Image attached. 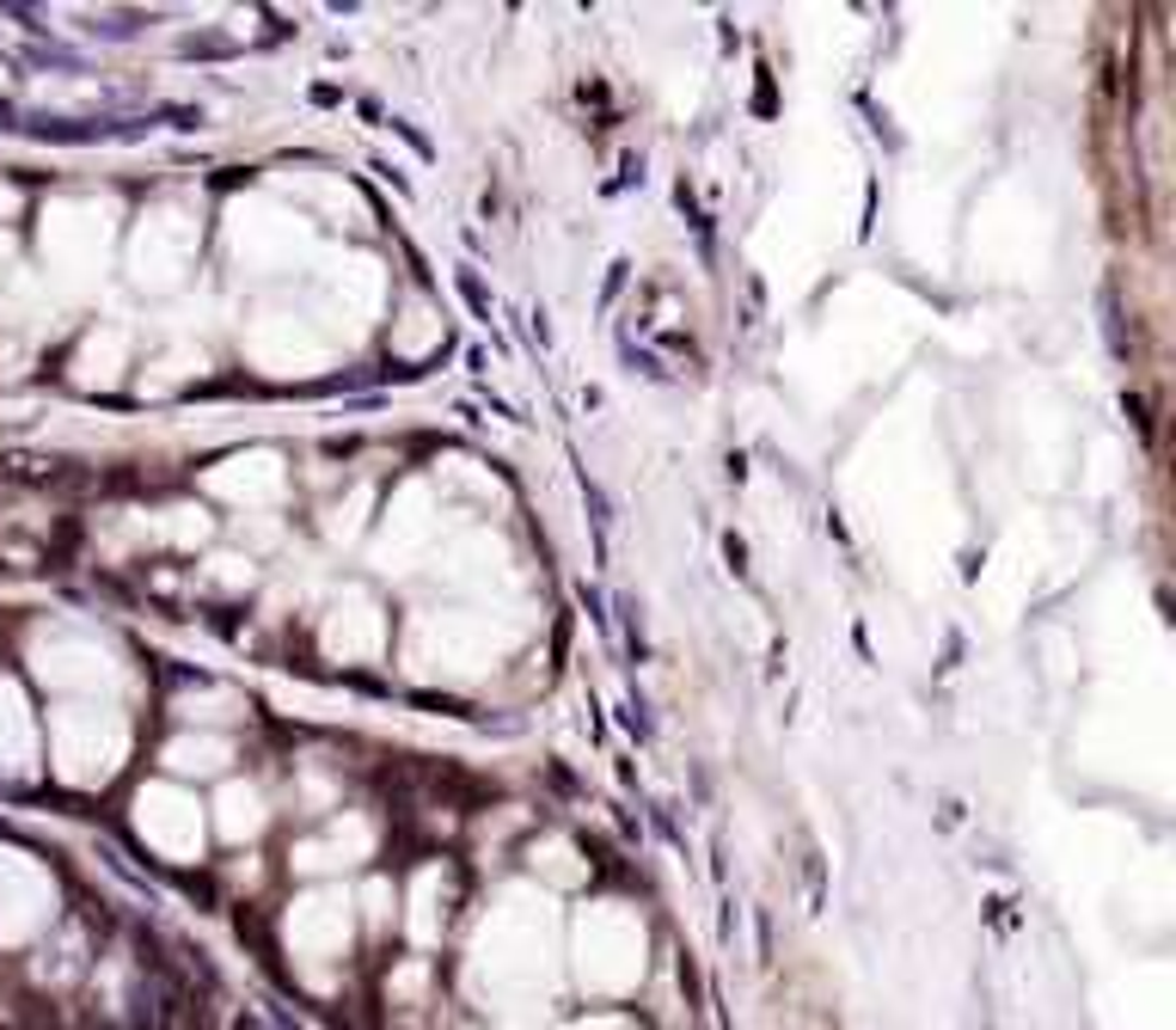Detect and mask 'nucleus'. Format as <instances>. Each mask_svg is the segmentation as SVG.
<instances>
[{"mask_svg":"<svg viewBox=\"0 0 1176 1030\" xmlns=\"http://www.w3.org/2000/svg\"><path fill=\"white\" fill-rule=\"evenodd\" d=\"M233 1030H263V1018L258 1013H239V1018H233Z\"/></svg>","mask_w":1176,"mask_h":1030,"instance_id":"1","label":"nucleus"}]
</instances>
